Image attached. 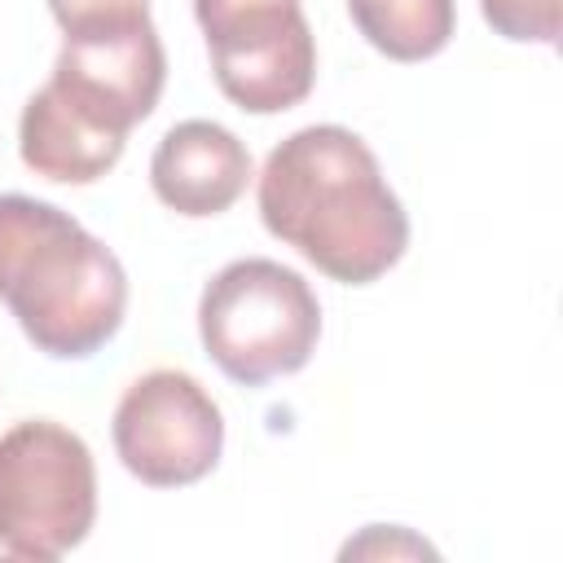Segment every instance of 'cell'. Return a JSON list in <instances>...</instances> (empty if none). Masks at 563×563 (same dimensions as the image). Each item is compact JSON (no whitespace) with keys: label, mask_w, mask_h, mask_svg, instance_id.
<instances>
[{"label":"cell","mask_w":563,"mask_h":563,"mask_svg":"<svg viewBox=\"0 0 563 563\" xmlns=\"http://www.w3.org/2000/svg\"><path fill=\"white\" fill-rule=\"evenodd\" d=\"M48 9L66 35L150 22V0H48Z\"/></svg>","instance_id":"8fae6325"},{"label":"cell","mask_w":563,"mask_h":563,"mask_svg":"<svg viewBox=\"0 0 563 563\" xmlns=\"http://www.w3.org/2000/svg\"><path fill=\"white\" fill-rule=\"evenodd\" d=\"M220 92L246 114H282L317 84V40L299 0H194Z\"/></svg>","instance_id":"8992f818"},{"label":"cell","mask_w":563,"mask_h":563,"mask_svg":"<svg viewBox=\"0 0 563 563\" xmlns=\"http://www.w3.org/2000/svg\"><path fill=\"white\" fill-rule=\"evenodd\" d=\"M97 523L92 449L53 418L0 435V550L31 563L70 554Z\"/></svg>","instance_id":"5b68a950"},{"label":"cell","mask_w":563,"mask_h":563,"mask_svg":"<svg viewBox=\"0 0 563 563\" xmlns=\"http://www.w3.org/2000/svg\"><path fill=\"white\" fill-rule=\"evenodd\" d=\"M114 453L150 488H185L211 475L224 449V418L211 391L185 369L141 374L114 409Z\"/></svg>","instance_id":"52a82bcc"},{"label":"cell","mask_w":563,"mask_h":563,"mask_svg":"<svg viewBox=\"0 0 563 563\" xmlns=\"http://www.w3.org/2000/svg\"><path fill=\"white\" fill-rule=\"evenodd\" d=\"M484 22L515 44H559L563 0H479Z\"/></svg>","instance_id":"30bf717a"},{"label":"cell","mask_w":563,"mask_h":563,"mask_svg":"<svg viewBox=\"0 0 563 563\" xmlns=\"http://www.w3.org/2000/svg\"><path fill=\"white\" fill-rule=\"evenodd\" d=\"M347 13L365 44L391 62L435 57L457 26L453 0H347Z\"/></svg>","instance_id":"9c48e42d"},{"label":"cell","mask_w":563,"mask_h":563,"mask_svg":"<svg viewBox=\"0 0 563 563\" xmlns=\"http://www.w3.org/2000/svg\"><path fill=\"white\" fill-rule=\"evenodd\" d=\"M0 299L44 356L84 361L123 325L128 273L70 211L0 194Z\"/></svg>","instance_id":"3957f363"},{"label":"cell","mask_w":563,"mask_h":563,"mask_svg":"<svg viewBox=\"0 0 563 563\" xmlns=\"http://www.w3.org/2000/svg\"><path fill=\"white\" fill-rule=\"evenodd\" d=\"M163 84L167 53L154 22L66 35L48 84L22 106V163L62 185L101 180L119 163L128 132L158 106Z\"/></svg>","instance_id":"7a4b0ae2"},{"label":"cell","mask_w":563,"mask_h":563,"mask_svg":"<svg viewBox=\"0 0 563 563\" xmlns=\"http://www.w3.org/2000/svg\"><path fill=\"white\" fill-rule=\"evenodd\" d=\"M255 198L264 229L343 286L378 282L409 246V216L374 150L339 123L290 132L264 158Z\"/></svg>","instance_id":"6da1fadb"},{"label":"cell","mask_w":563,"mask_h":563,"mask_svg":"<svg viewBox=\"0 0 563 563\" xmlns=\"http://www.w3.org/2000/svg\"><path fill=\"white\" fill-rule=\"evenodd\" d=\"M198 334L224 378L264 387L308 365L321 339V303L295 268L251 255L224 264L207 282Z\"/></svg>","instance_id":"277c9868"},{"label":"cell","mask_w":563,"mask_h":563,"mask_svg":"<svg viewBox=\"0 0 563 563\" xmlns=\"http://www.w3.org/2000/svg\"><path fill=\"white\" fill-rule=\"evenodd\" d=\"M251 180L246 145L211 119H185L163 132L150 158V185L163 207L176 216H220L229 211Z\"/></svg>","instance_id":"ba28073f"}]
</instances>
